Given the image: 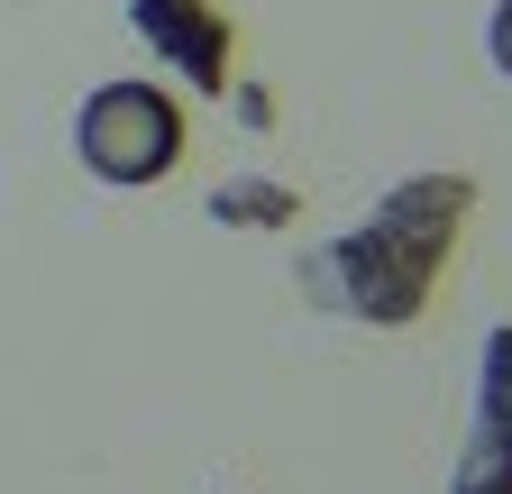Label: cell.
<instances>
[{
    "instance_id": "2",
    "label": "cell",
    "mask_w": 512,
    "mask_h": 494,
    "mask_svg": "<svg viewBox=\"0 0 512 494\" xmlns=\"http://www.w3.org/2000/svg\"><path fill=\"white\" fill-rule=\"evenodd\" d=\"M74 156H83L92 183H110V193H147V183H165L183 165V101L165 83H138V74L83 92Z\"/></svg>"
},
{
    "instance_id": "5",
    "label": "cell",
    "mask_w": 512,
    "mask_h": 494,
    "mask_svg": "<svg viewBox=\"0 0 512 494\" xmlns=\"http://www.w3.org/2000/svg\"><path fill=\"white\" fill-rule=\"evenodd\" d=\"M485 55H494V74L512 83V0H494V19H485Z\"/></svg>"
},
{
    "instance_id": "1",
    "label": "cell",
    "mask_w": 512,
    "mask_h": 494,
    "mask_svg": "<svg viewBox=\"0 0 512 494\" xmlns=\"http://www.w3.org/2000/svg\"><path fill=\"white\" fill-rule=\"evenodd\" d=\"M467 211H476L467 174H403L339 247L311 257V302L339 321H366V330H412L430 312L448 257H458Z\"/></svg>"
},
{
    "instance_id": "3",
    "label": "cell",
    "mask_w": 512,
    "mask_h": 494,
    "mask_svg": "<svg viewBox=\"0 0 512 494\" xmlns=\"http://www.w3.org/2000/svg\"><path fill=\"white\" fill-rule=\"evenodd\" d=\"M458 494H512V321L485 339L476 366V430L458 458Z\"/></svg>"
},
{
    "instance_id": "4",
    "label": "cell",
    "mask_w": 512,
    "mask_h": 494,
    "mask_svg": "<svg viewBox=\"0 0 512 494\" xmlns=\"http://www.w3.org/2000/svg\"><path fill=\"white\" fill-rule=\"evenodd\" d=\"M128 19H138V37L183 83H202V92L229 83V19L211 10V0H128Z\"/></svg>"
}]
</instances>
